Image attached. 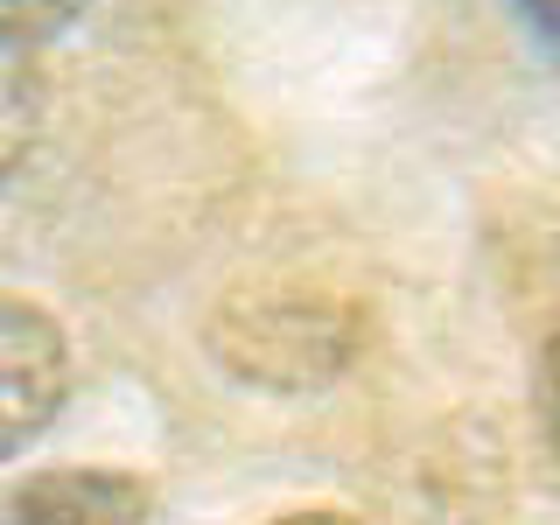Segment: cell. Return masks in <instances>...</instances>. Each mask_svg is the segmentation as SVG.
I'll use <instances>...</instances> for the list:
<instances>
[{
  "label": "cell",
  "instance_id": "3957f363",
  "mask_svg": "<svg viewBox=\"0 0 560 525\" xmlns=\"http://www.w3.org/2000/svg\"><path fill=\"white\" fill-rule=\"evenodd\" d=\"M148 518L154 490L127 469H92V463L35 469L0 504V525H148Z\"/></svg>",
  "mask_w": 560,
  "mask_h": 525
},
{
  "label": "cell",
  "instance_id": "277c9868",
  "mask_svg": "<svg viewBox=\"0 0 560 525\" xmlns=\"http://www.w3.org/2000/svg\"><path fill=\"white\" fill-rule=\"evenodd\" d=\"M35 133H43V70H35V49L0 43V175H14L28 162Z\"/></svg>",
  "mask_w": 560,
  "mask_h": 525
},
{
  "label": "cell",
  "instance_id": "ba28073f",
  "mask_svg": "<svg viewBox=\"0 0 560 525\" xmlns=\"http://www.w3.org/2000/svg\"><path fill=\"white\" fill-rule=\"evenodd\" d=\"M267 525H358L350 512H288V518H267Z\"/></svg>",
  "mask_w": 560,
  "mask_h": 525
},
{
  "label": "cell",
  "instance_id": "7a4b0ae2",
  "mask_svg": "<svg viewBox=\"0 0 560 525\" xmlns=\"http://www.w3.org/2000/svg\"><path fill=\"white\" fill-rule=\"evenodd\" d=\"M70 399V343L57 315L0 294V463H14Z\"/></svg>",
  "mask_w": 560,
  "mask_h": 525
},
{
  "label": "cell",
  "instance_id": "6da1fadb",
  "mask_svg": "<svg viewBox=\"0 0 560 525\" xmlns=\"http://www.w3.org/2000/svg\"><path fill=\"white\" fill-rule=\"evenodd\" d=\"M210 358L238 385H267V393H315L350 372L364 343L358 302L329 288H302V280H259V288H232L203 323Z\"/></svg>",
  "mask_w": 560,
  "mask_h": 525
},
{
  "label": "cell",
  "instance_id": "5b68a950",
  "mask_svg": "<svg viewBox=\"0 0 560 525\" xmlns=\"http://www.w3.org/2000/svg\"><path fill=\"white\" fill-rule=\"evenodd\" d=\"M78 14H84V0H0V43L35 49L57 28H70Z\"/></svg>",
  "mask_w": 560,
  "mask_h": 525
},
{
  "label": "cell",
  "instance_id": "8992f818",
  "mask_svg": "<svg viewBox=\"0 0 560 525\" xmlns=\"http://www.w3.org/2000/svg\"><path fill=\"white\" fill-rule=\"evenodd\" d=\"M539 420H547V442L560 448V323L539 350Z\"/></svg>",
  "mask_w": 560,
  "mask_h": 525
},
{
  "label": "cell",
  "instance_id": "52a82bcc",
  "mask_svg": "<svg viewBox=\"0 0 560 525\" xmlns=\"http://www.w3.org/2000/svg\"><path fill=\"white\" fill-rule=\"evenodd\" d=\"M512 8L525 14V28L547 43V57H560V0H512Z\"/></svg>",
  "mask_w": 560,
  "mask_h": 525
}]
</instances>
